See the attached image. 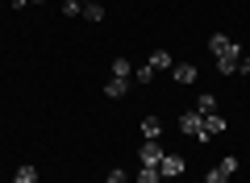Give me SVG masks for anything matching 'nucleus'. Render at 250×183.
Returning <instances> with one entry per match:
<instances>
[{"label":"nucleus","instance_id":"nucleus-17","mask_svg":"<svg viewBox=\"0 0 250 183\" xmlns=\"http://www.w3.org/2000/svg\"><path fill=\"white\" fill-rule=\"evenodd\" d=\"M150 79H154L150 67H138V71H134V83H150Z\"/></svg>","mask_w":250,"mask_h":183},{"label":"nucleus","instance_id":"nucleus-13","mask_svg":"<svg viewBox=\"0 0 250 183\" xmlns=\"http://www.w3.org/2000/svg\"><path fill=\"white\" fill-rule=\"evenodd\" d=\"M113 79H134V67H129V59H113Z\"/></svg>","mask_w":250,"mask_h":183},{"label":"nucleus","instance_id":"nucleus-6","mask_svg":"<svg viewBox=\"0 0 250 183\" xmlns=\"http://www.w3.org/2000/svg\"><path fill=\"white\" fill-rule=\"evenodd\" d=\"M146 67H150V71H171V67H175V59H171L167 50H154L150 59H146Z\"/></svg>","mask_w":250,"mask_h":183},{"label":"nucleus","instance_id":"nucleus-18","mask_svg":"<svg viewBox=\"0 0 250 183\" xmlns=\"http://www.w3.org/2000/svg\"><path fill=\"white\" fill-rule=\"evenodd\" d=\"M205 183H229V175H225L221 166H217V171H208V175H205Z\"/></svg>","mask_w":250,"mask_h":183},{"label":"nucleus","instance_id":"nucleus-1","mask_svg":"<svg viewBox=\"0 0 250 183\" xmlns=\"http://www.w3.org/2000/svg\"><path fill=\"white\" fill-rule=\"evenodd\" d=\"M179 129H184L188 138H196V142H208V138H205V117H200L196 108H192V113H184V117H179Z\"/></svg>","mask_w":250,"mask_h":183},{"label":"nucleus","instance_id":"nucleus-4","mask_svg":"<svg viewBox=\"0 0 250 183\" xmlns=\"http://www.w3.org/2000/svg\"><path fill=\"white\" fill-rule=\"evenodd\" d=\"M171 75H175V83H196L200 71H196V62H175V67H171Z\"/></svg>","mask_w":250,"mask_h":183},{"label":"nucleus","instance_id":"nucleus-20","mask_svg":"<svg viewBox=\"0 0 250 183\" xmlns=\"http://www.w3.org/2000/svg\"><path fill=\"white\" fill-rule=\"evenodd\" d=\"M238 71H242V75H250V59H238Z\"/></svg>","mask_w":250,"mask_h":183},{"label":"nucleus","instance_id":"nucleus-22","mask_svg":"<svg viewBox=\"0 0 250 183\" xmlns=\"http://www.w3.org/2000/svg\"><path fill=\"white\" fill-rule=\"evenodd\" d=\"M80 4H92V0H80Z\"/></svg>","mask_w":250,"mask_h":183},{"label":"nucleus","instance_id":"nucleus-21","mask_svg":"<svg viewBox=\"0 0 250 183\" xmlns=\"http://www.w3.org/2000/svg\"><path fill=\"white\" fill-rule=\"evenodd\" d=\"M29 4H46V0H29Z\"/></svg>","mask_w":250,"mask_h":183},{"label":"nucleus","instance_id":"nucleus-12","mask_svg":"<svg viewBox=\"0 0 250 183\" xmlns=\"http://www.w3.org/2000/svg\"><path fill=\"white\" fill-rule=\"evenodd\" d=\"M229 46H233V38H225V34H213V38H208V50H213V54H225Z\"/></svg>","mask_w":250,"mask_h":183},{"label":"nucleus","instance_id":"nucleus-2","mask_svg":"<svg viewBox=\"0 0 250 183\" xmlns=\"http://www.w3.org/2000/svg\"><path fill=\"white\" fill-rule=\"evenodd\" d=\"M238 59H242V46L233 42L225 54H217V71H221V75H233V71H238Z\"/></svg>","mask_w":250,"mask_h":183},{"label":"nucleus","instance_id":"nucleus-11","mask_svg":"<svg viewBox=\"0 0 250 183\" xmlns=\"http://www.w3.org/2000/svg\"><path fill=\"white\" fill-rule=\"evenodd\" d=\"M13 183H38V166H34V163L17 166V171H13Z\"/></svg>","mask_w":250,"mask_h":183},{"label":"nucleus","instance_id":"nucleus-14","mask_svg":"<svg viewBox=\"0 0 250 183\" xmlns=\"http://www.w3.org/2000/svg\"><path fill=\"white\" fill-rule=\"evenodd\" d=\"M138 183H159L163 175H159V166H138V175H134Z\"/></svg>","mask_w":250,"mask_h":183},{"label":"nucleus","instance_id":"nucleus-5","mask_svg":"<svg viewBox=\"0 0 250 183\" xmlns=\"http://www.w3.org/2000/svg\"><path fill=\"white\" fill-rule=\"evenodd\" d=\"M159 175H167V179L184 175V158H179V154H163V163H159Z\"/></svg>","mask_w":250,"mask_h":183},{"label":"nucleus","instance_id":"nucleus-9","mask_svg":"<svg viewBox=\"0 0 250 183\" xmlns=\"http://www.w3.org/2000/svg\"><path fill=\"white\" fill-rule=\"evenodd\" d=\"M125 92H129V79H108V83H104V96L108 100H121Z\"/></svg>","mask_w":250,"mask_h":183},{"label":"nucleus","instance_id":"nucleus-15","mask_svg":"<svg viewBox=\"0 0 250 183\" xmlns=\"http://www.w3.org/2000/svg\"><path fill=\"white\" fill-rule=\"evenodd\" d=\"M83 17H88V21H104V4H96V0L83 4Z\"/></svg>","mask_w":250,"mask_h":183},{"label":"nucleus","instance_id":"nucleus-7","mask_svg":"<svg viewBox=\"0 0 250 183\" xmlns=\"http://www.w3.org/2000/svg\"><path fill=\"white\" fill-rule=\"evenodd\" d=\"M142 138L146 142H159L163 138V121H159V117H146V121H142Z\"/></svg>","mask_w":250,"mask_h":183},{"label":"nucleus","instance_id":"nucleus-16","mask_svg":"<svg viewBox=\"0 0 250 183\" xmlns=\"http://www.w3.org/2000/svg\"><path fill=\"white\" fill-rule=\"evenodd\" d=\"M62 17H83V4L80 0H62Z\"/></svg>","mask_w":250,"mask_h":183},{"label":"nucleus","instance_id":"nucleus-8","mask_svg":"<svg viewBox=\"0 0 250 183\" xmlns=\"http://www.w3.org/2000/svg\"><path fill=\"white\" fill-rule=\"evenodd\" d=\"M217 133H225V117L221 113H208L205 117V138H217Z\"/></svg>","mask_w":250,"mask_h":183},{"label":"nucleus","instance_id":"nucleus-10","mask_svg":"<svg viewBox=\"0 0 250 183\" xmlns=\"http://www.w3.org/2000/svg\"><path fill=\"white\" fill-rule=\"evenodd\" d=\"M196 113H200V117L217 113V96H213V92H200V96H196Z\"/></svg>","mask_w":250,"mask_h":183},{"label":"nucleus","instance_id":"nucleus-19","mask_svg":"<svg viewBox=\"0 0 250 183\" xmlns=\"http://www.w3.org/2000/svg\"><path fill=\"white\" fill-rule=\"evenodd\" d=\"M104 183H129V175H125V171H108Z\"/></svg>","mask_w":250,"mask_h":183},{"label":"nucleus","instance_id":"nucleus-3","mask_svg":"<svg viewBox=\"0 0 250 183\" xmlns=\"http://www.w3.org/2000/svg\"><path fill=\"white\" fill-rule=\"evenodd\" d=\"M159 163H163L159 142H142V146H138V166H159Z\"/></svg>","mask_w":250,"mask_h":183}]
</instances>
